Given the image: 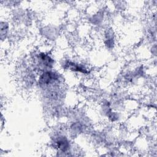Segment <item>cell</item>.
I'll return each mask as SVG.
<instances>
[{
  "mask_svg": "<svg viewBox=\"0 0 157 157\" xmlns=\"http://www.w3.org/2000/svg\"><path fill=\"white\" fill-rule=\"evenodd\" d=\"M56 145L57 148L62 151H66L69 147V142L65 137H61L56 140Z\"/></svg>",
  "mask_w": 157,
  "mask_h": 157,
  "instance_id": "obj_1",
  "label": "cell"
}]
</instances>
